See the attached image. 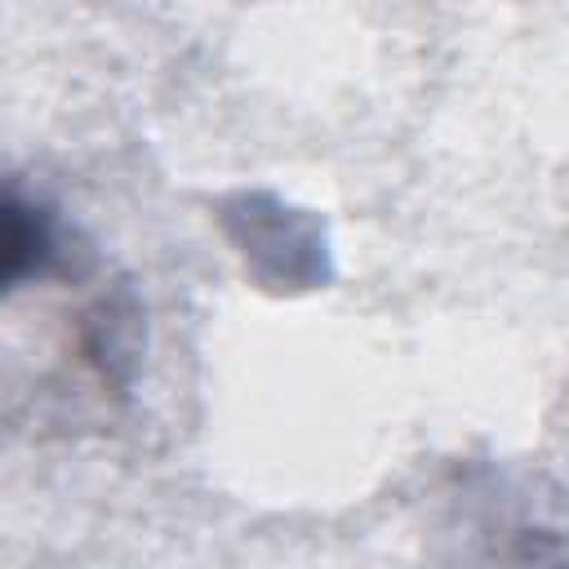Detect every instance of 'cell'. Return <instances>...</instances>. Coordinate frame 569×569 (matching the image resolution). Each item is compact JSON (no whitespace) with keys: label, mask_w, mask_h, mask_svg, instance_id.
Here are the masks:
<instances>
[{"label":"cell","mask_w":569,"mask_h":569,"mask_svg":"<svg viewBox=\"0 0 569 569\" xmlns=\"http://www.w3.org/2000/svg\"><path fill=\"white\" fill-rule=\"evenodd\" d=\"M44 258H49V227H44V218L31 204H22V200L0 196V293L13 280L40 271Z\"/></svg>","instance_id":"6da1fadb"}]
</instances>
